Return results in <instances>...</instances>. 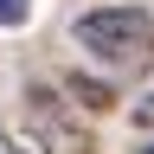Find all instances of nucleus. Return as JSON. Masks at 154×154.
I'll return each instance as SVG.
<instances>
[{
  "mask_svg": "<svg viewBox=\"0 0 154 154\" xmlns=\"http://www.w3.org/2000/svg\"><path fill=\"white\" fill-rule=\"evenodd\" d=\"M71 38L103 71H148L154 64V13L148 7H90L71 19Z\"/></svg>",
  "mask_w": 154,
  "mask_h": 154,
  "instance_id": "1",
  "label": "nucleus"
},
{
  "mask_svg": "<svg viewBox=\"0 0 154 154\" xmlns=\"http://www.w3.org/2000/svg\"><path fill=\"white\" fill-rule=\"evenodd\" d=\"M19 103H26V141L38 154H96V135L64 96V84H26Z\"/></svg>",
  "mask_w": 154,
  "mask_h": 154,
  "instance_id": "2",
  "label": "nucleus"
},
{
  "mask_svg": "<svg viewBox=\"0 0 154 154\" xmlns=\"http://www.w3.org/2000/svg\"><path fill=\"white\" fill-rule=\"evenodd\" d=\"M64 96H71L84 116H103V109H116V90L103 84V77H90V71H71V77H64Z\"/></svg>",
  "mask_w": 154,
  "mask_h": 154,
  "instance_id": "3",
  "label": "nucleus"
},
{
  "mask_svg": "<svg viewBox=\"0 0 154 154\" xmlns=\"http://www.w3.org/2000/svg\"><path fill=\"white\" fill-rule=\"evenodd\" d=\"M26 13H32V0H0V26H19Z\"/></svg>",
  "mask_w": 154,
  "mask_h": 154,
  "instance_id": "4",
  "label": "nucleus"
},
{
  "mask_svg": "<svg viewBox=\"0 0 154 154\" xmlns=\"http://www.w3.org/2000/svg\"><path fill=\"white\" fill-rule=\"evenodd\" d=\"M0 154H26V148L13 141V128H7V122H0Z\"/></svg>",
  "mask_w": 154,
  "mask_h": 154,
  "instance_id": "5",
  "label": "nucleus"
},
{
  "mask_svg": "<svg viewBox=\"0 0 154 154\" xmlns=\"http://www.w3.org/2000/svg\"><path fill=\"white\" fill-rule=\"evenodd\" d=\"M135 122H141V128H154V96H148V103H135Z\"/></svg>",
  "mask_w": 154,
  "mask_h": 154,
  "instance_id": "6",
  "label": "nucleus"
},
{
  "mask_svg": "<svg viewBox=\"0 0 154 154\" xmlns=\"http://www.w3.org/2000/svg\"><path fill=\"white\" fill-rule=\"evenodd\" d=\"M148 154H154V141H148Z\"/></svg>",
  "mask_w": 154,
  "mask_h": 154,
  "instance_id": "7",
  "label": "nucleus"
}]
</instances>
